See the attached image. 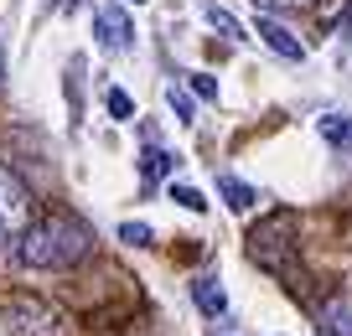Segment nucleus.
<instances>
[{
  "mask_svg": "<svg viewBox=\"0 0 352 336\" xmlns=\"http://www.w3.org/2000/svg\"><path fill=\"white\" fill-rule=\"evenodd\" d=\"M202 16H208V26H218L223 36H233V42H243V26L233 21V16L223 11V5H202Z\"/></svg>",
  "mask_w": 352,
  "mask_h": 336,
  "instance_id": "obj_12",
  "label": "nucleus"
},
{
  "mask_svg": "<svg viewBox=\"0 0 352 336\" xmlns=\"http://www.w3.org/2000/svg\"><path fill=\"white\" fill-rule=\"evenodd\" d=\"M259 42L270 47L275 57H285V63H300V57H306V47H300L296 36H290L285 26L275 21V16H259Z\"/></svg>",
  "mask_w": 352,
  "mask_h": 336,
  "instance_id": "obj_6",
  "label": "nucleus"
},
{
  "mask_svg": "<svg viewBox=\"0 0 352 336\" xmlns=\"http://www.w3.org/2000/svg\"><path fill=\"white\" fill-rule=\"evenodd\" d=\"M88 249H94V233L67 212L32 217V228L16 238V259L26 269H73V264L88 259Z\"/></svg>",
  "mask_w": 352,
  "mask_h": 336,
  "instance_id": "obj_1",
  "label": "nucleus"
},
{
  "mask_svg": "<svg viewBox=\"0 0 352 336\" xmlns=\"http://www.w3.org/2000/svg\"><path fill=\"white\" fill-rule=\"evenodd\" d=\"M254 5H264V11H300V5H311V0H254Z\"/></svg>",
  "mask_w": 352,
  "mask_h": 336,
  "instance_id": "obj_18",
  "label": "nucleus"
},
{
  "mask_svg": "<svg viewBox=\"0 0 352 336\" xmlns=\"http://www.w3.org/2000/svg\"><path fill=\"white\" fill-rule=\"evenodd\" d=\"M130 5H140V0H130Z\"/></svg>",
  "mask_w": 352,
  "mask_h": 336,
  "instance_id": "obj_20",
  "label": "nucleus"
},
{
  "mask_svg": "<svg viewBox=\"0 0 352 336\" xmlns=\"http://www.w3.org/2000/svg\"><path fill=\"white\" fill-rule=\"evenodd\" d=\"M316 130H321V140H327L331 150H342V155L352 150V114H321Z\"/></svg>",
  "mask_w": 352,
  "mask_h": 336,
  "instance_id": "obj_9",
  "label": "nucleus"
},
{
  "mask_svg": "<svg viewBox=\"0 0 352 336\" xmlns=\"http://www.w3.org/2000/svg\"><path fill=\"white\" fill-rule=\"evenodd\" d=\"M192 93H197V98H208V104H212V98H218V83H212L208 73H192Z\"/></svg>",
  "mask_w": 352,
  "mask_h": 336,
  "instance_id": "obj_16",
  "label": "nucleus"
},
{
  "mask_svg": "<svg viewBox=\"0 0 352 336\" xmlns=\"http://www.w3.org/2000/svg\"><path fill=\"white\" fill-rule=\"evenodd\" d=\"M192 300H197V311L212 315V321L228 311V295H223V280H218V274H197V280H192Z\"/></svg>",
  "mask_w": 352,
  "mask_h": 336,
  "instance_id": "obj_8",
  "label": "nucleus"
},
{
  "mask_svg": "<svg viewBox=\"0 0 352 336\" xmlns=\"http://www.w3.org/2000/svg\"><path fill=\"white\" fill-rule=\"evenodd\" d=\"M171 166H176V155H166L155 140L145 145V155H140V176H145V181H161V176L171 171Z\"/></svg>",
  "mask_w": 352,
  "mask_h": 336,
  "instance_id": "obj_11",
  "label": "nucleus"
},
{
  "mask_svg": "<svg viewBox=\"0 0 352 336\" xmlns=\"http://www.w3.org/2000/svg\"><path fill=\"white\" fill-rule=\"evenodd\" d=\"M94 36H99L104 52H130L135 47V21L120 5H99V11H94Z\"/></svg>",
  "mask_w": 352,
  "mask_h": 336,
  "instance_id": "obj_5",
  "label": "nucleus"
},
{
  "mask_svg": "<svg viewBox=\"0 0 352 336\" xmlns=\"http://www.w3.org/2000/svg\"><path fill=\"white\" fill-rule=\"evenodd\" d=\"M6 326H11V336H67L63 311H52L36 295H11L6 300Z\"/></svg>",
  "mask_w": 352,
  "mask_h": 336,
  "instance_id": "obj_2",
  "label": "nucleus"
},
{
  "mask_svg": "<svg viewBox=\"0 0 352 336\" xmlns=\"http://www.w3.org/2000/svg\"><path fill=\"white\" fill-rule=\"evenodd\" d=\"M104 109H109L114 120H130V114H135V104H130V93H124V88H109V93H104Z\"/></svg>",
  "mask_w": 352,
  "mask_h": 336,
  "instance_id": "obj_13",
  "label": "nucleus"
},
{
  "mask_svg": "<svg viewBox=\"0 0 352 336\" xmlns=\"http://www.w3.org/2000/svg\"><path fill=\"white\" fill-rule=\"evenodd\" d=\"M0 83H6V52H0Z\"/></svg>",
  "mask_w": 352,
  "mask_h": 336,
  "instance_id": "obj_19",
  "label": "nucleus"
},
{
  "mask_svg": "<svg viewBox=\"0 0 352 336\" xmlns=\"http://www.w3.org/2000/svg\"><path fill=\"white\" fill-rule=\"evenodd\" d=\"M166 104L176 109V120H192V98L182 93V88H171V93H166Z\"/></svg>",
  "mask_w": 352,
  "mask_h": 336,
  "instance_id": "obj_17",
  "label": "nucleus"
},
{
  "mask_svg": "<svg viewBox=\"0 0 352 336\" xmlns=\"http://www.w3.org/2000/svg\"><path fill=\"white\" fill-rule=\"evenodd\" d=\"M26 228H32V192L0 166V249L16 243Z\"/></svg>",
  "mask_w": 352,
  "mask_h": 336,
  "instance_id": "obj_3",
  "label": "nucleus"
},
{
  "mask_svg": "<svg viewBox=\"0 0 352 336\" xmlns=\"http://www.w3.org/2000/svg\"><path fill=\"white\" fill-rule=\"evenodd\" d=\"M151 238H155V233L145 228V223H124V228H120V243H130V249H151Z\"/></svg>",
  "mask_w": 352,
  "mask_h": 336,
  "instance_id": "obj_15",
  "label": "nucleus"
},
{
  "mask_svg": "<svg viewBox=\"0 0 352 336\" xmlns=\"http://www.w3.org/2000/svg\"><path fill=\"white\" fill-rule=\"evenodd\" d=\"M218 192H223V202L233 207V212H249L259 197H254V186L249 181H239V176H218Z\"/></svg>",
  "mask_w": 352,
  "mask_h": 336,
  "instance_id": "obj_10",
  "label": "nucleus"
},
{
  "mask_svg": "<svg viewBox=\"0 0 352 336\" xmlns=\"http://www.w3.org/2000/svg\"><path fill=\"white\" fill-rule=\"evenodd\" d=\"M290 228H296V217L290 212H280V217H270V223H259V228L249 233V254L264 264V269H285V259H290Z\"/></svg>",
  "mask_w": 352,
  "mask_h": 336,
  "instance_id": "obj_4",
  "label": "nucleus"
},
{
  "mask_svg": "<svg viewBox=\"0 0 352 336\" xmlns=\"http://www.w3.org/2000/svg\"><path fill=\"white\" fill-rule=\"evenodd\" d=\"M171 202L187 207V212H202V207H208V197H202L197 186H171Z\"/></svg>",
  "mask_w": 352,
  "mask_h": 336,
  "instance_id": "obj_14",
  "label": "nucleus"
},
{
  "mask_svg": "<svg viewBox=\"0 0 352 336\" xmlns=\"http://www.w3.org/2000/svg\"><path fill=\"white\" fill-rule=\"evenodd\" d=\"M316 331L321 336H352V295H331L316 315Z\"/></svg>",
  "mask_w": 352,
  "mask_h": 336,
  "instance_id": "obj_7",
  "label": "nucleus"
}]
</instances>
